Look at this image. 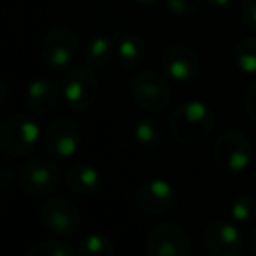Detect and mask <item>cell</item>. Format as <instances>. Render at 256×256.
Returning <instances> with one entry per match:
<instances>
[{
    "label": "cell",
    "instance_id": "cell-8",
    "mask_svg": "<svg viewBox=\"0 0 256 256\" xmlns=\"http://www.w3.org/2000/svg\"><path fill=\"white\" fill-rule=\"evenodd\" d=\"M40 218L48 232L58 237L74 235L81 226V212L78 206L65 196H51L40 207Z\"/></svg>",
    "mask_w": 256,
    "mask_h": 256
},
{
    "label": "cell",
    "instance_id": "cell-24",
    "mask_svg": "<svg viewBox=\"0 0 256 256\" xmlns=\"http://www.w3.org/2000/svg\"><path fill=\"white\" fill-rule=\"evenodd\" d=\"M240 20L246 28L256 32V0H244V2H242Z\"/></svg>",
    "mask_w": 256,
    "mask_h": 256
},
{
    "label": "cell",
    "instance_id": "cell-18",
    "mask_svg": "<svg viewBox=\"0 0 256 256\" xmlns=\"http://www.w3.org/2000/svg\"><path fill=\"white\" fill-rule=\"evenodd\" d=\"M134 139L142 148H156L164 140V126L158 120L146 118L134 126Z\"/></svg>",
    "mask_w": 256,
    "mask_h": 256
},
{
    "label": "cell",
    "instance_id": "cell-17",
    "mask_svg": "<svg viewBox=\"0 0 256 256\" xmlns=\"http://www.w3.org/2000/svg\"><path fill=\"white\" fill-rule=\"evenodd\" d=\"M116 56L123 67H139L144 62V56H146V42L139 34H126L116 46Z\"/></svg>",
    "mask_w": 256,
    "mask_h": 256
},
{
    "label": "cell",
    "instance_id": "cell-12",
    "mask_svg": "<svg viewBox=\"0 0 256 256\" xmlns=\"http://www.w3.org/2000/svg\"><path fill=\"white\" fill-rule=\"evenodd\" d=\"M204 248L214 256H235L244 248V237L235 224L226 221H212L202 235Z\"/></svg>",
    "mask_w": 256,
    "mask_h": 256
},
{
    "label": "cell",
    "instance_id": "cell-28",
    "mask_svg": "<svg viewBox=\"0 0 256 256\" xmlns=\"http://www.w3.org/2000/svg\"><path fill=\"white\" fill-rule=\"evenodd\" d=\"M249 244H251L252 252L256 254V226L252 228V232H251V240H249Z\"/></svg>",
    "mask_w": 256,
    "mask_h": 256
},
{
    "label": "cell",
    "instance_id": "cell-9",
    "mask_svg": "<svg viewBox=\"0 0 256 256\" xmlns=\"http://www.w3.org/2000/svg\"><path fill=\"white\" fill-rule=\"evenodd\" d=\"M192 242L182 226L176 223H160L146 238V252L150 256H186Z\"/></svg>",
    "mask_w": 256,
    "mask_h": 256
},
{
    "label": "cell",
    "instance_id": "cell-29",
    "mask_svg": "<svg viewBox=\"0 0 256 256\" xmlns=\"http://www.w3.org/2000/svg\"><path fill=\"white\" fill-rule=\"evenodd\" d=\"M132 2L140 4V6H153V4H156V2H160V0H132Z\"/></svg>",
    "mask_w": 256,
    "mask_h": 256
},
{
    "label": "cell",
    "instance_id": "cell-21",
    "mask_svg": "<svg viewBox=\"0 0 256 256\" xmlns=\"http://www.w3.org/2000/svg\"><path fill=\"white\" fill-rule=\"evenodd\" d=\"M78 252V249L72 248L68 242L65 240H56V238H51V240L37 242L32 248L26 249V256H74Z\"/></svg>",
    "mask_w": 256,
    "mask_h": 256
},
{
    "label": "cell",
    "instance_id": "cell-23",
    "mask_svg": "<svg viewBox=\"0 0 256 256\" xmlns=\"http://www.w3.org/2000/svg\"><path fill=\"white\" fill-rule=\"evenodd\" d=\"M165 6L174 16H190L202 6V0H165Z\"/></svg>",
    "mask_w": 256,
    "mask_h": 256
},
{
    "label": "cell",
    "instance_id": "cell-5",
    "mask_svg": "<svg viewBox=\"0 0 256 256\" xmlns=\"http://www.w3.org/2000/svg\"><path fill=\"white\" fill-rule=\"evenodd\" d=\"M82 134L78 123L68 118H60L48 124L42 130V146L48 156L54 160H67L79 151Z\"/></svg>",
    "mask_w": 256,
    "mask_h": 256
},
{
    "label": "cell",
    "instance_id": "cell-16",
    "mask_svg": "<svg viewBox=\"0 0 256 256\" xmlns=\"http://www.w3.org/2000/svg\"><path fill=\"white\" fill-rule=\"evenodd\" d=\"M116 54L114 40L106 34H96L88 40L84 48V62L92 68H102L112 62Z\"/></svg>",
    "mask_w": 256,
    "mask_h": 256
},
{
    "label": "cell",
    "instance_id": "cell-7",
    "mask_svg": "<svg viewBox=\"0 0 256 256\" xmlns=\"http://www.w3.org/2000/svg\"><path fill=\"white\" fill-rule=\"evenodd\" d=\"M100 82L92 67H76L67 72L62 84V93L67 106L74 110L88 109L98 96Z\"/></svg>",
    "mask_w": 256,
    "mask_h": 256
},
{
    "label": "cell",
    "instance_id": "cell-26",
    "mask_svg": "<svg viewBox=\"0 0 256 256\" xmlns=\"http://www.w3.org/2000/svg\"><path fill=\"white\" fill-rule=\"evenodd\" d=\"M0 186H2V193H8L14 186V174L11 172V168H4L2 170V174H0Z\"/></svg>",
    "mask_w": 256,
    "mask_h": 256
},
{
    "label": "cell",
    "instance_id": "cell-13",
    "mask_svg": "<svg viewBox=\"0 0 256 256\" xmlns=\"http://www.w3.org/2000/svg\"><path fill=\"white\" fill-rule=\"evenodd\" d=\"M162 67H164L165 74L174 81H192L198 74V56L190 46L174 44L164 51Z\"/></svg>",
    "mask_w": 256,
    "mask_h": 256
},
{
    "label": "cell",
    "instance_id": "cell-1",
    "mask_svg": "<svg viewBox=\"0 0 256 256\" xmlns=\"http://www.w3.org/2000/svg\"><path fill=\"white\" fill-rule=\"evenodd\" d=\"M214 114L200 100H186L168 116V132L179 144H198L210 134Z\"/></svg>",
    "mask_w": 256,
    "mask_h": 256
},
{
    "label": "cell",
    "instance_id": "cell-11",
    "mask_svg": "<svg viewBox=\"0 0 256 256\" xmlns=\"http://www.w3.org/2000/svg\"><path fill=\"white\" fill-rule=\"evenodd\" d=\"M136 206L148 216H162L178 206V192L165 179H151L137 188Z\"/></svg>",
    "mask_w": 256,
    "mask_h": 256
},
{
    "label": "cell",
    "instance_id": "cell-14",
    "mask_svg": "<svg viewBox=\"0 0 256 256\" xmlns=\"http://www.w3.org/2000/svg\"><path fill=\"white\" fill-rule=\"evenodd\" d=\"M58 104V90L48 79H36L26 86L25 92V106L30 112L42 116L56 107Z\"/></svg>",
    "mask_w": 256,
    "mask_h": 256
},
{
    "label": "cell",
    "instance_id": "cell-15",
    "mask_svg": "<svg viewBox=\"0 0 256 256\" xmlns=\"http://www.w3.org/2000/svg\"><path fill=\"white\" fill-rule=\"evenodd\" d=\"M65 182L76 195H92L100 186V174L93 165L78 164L67 170Z\"/></svg>",
    "mask_w": 256,
    "mask_h": 256
},
{
    "label": "cell",
    "instance_id": "cell-2",
    "mask_svg": "<svg viewBox=\"0 0 256 256\" xmlns=\"http://www.w3.org/2000/svg\"><path fill=\"white\" fill-rule=\"evenodd\" d=\"M42 140V130L36 118L28 114H11L0 130V146L9 156L23 158L36 150L37 142Z\"/></svg>",
    "mask_w": 256,
    "mask_h": 256
},
{
    "label": "cell",
    "instance_id": "cell-3",
    "mask_svg": "<svg viewBox=\"0 0 256 256\" xmlns=\"http://www.w3.org/2000/svg\"><path fill=\"white\" fill-rule=\"evenodd\" d=\"M251 140L238 130L221 134L214 142V162L221 170L228 174H240L251 165Z\"/></svg>",
    "mask_w": 256,
    "mask_h": 256
},
{
    "label": "cell",
    "instance_id": "cell-22",
    "mask_svg": "<svg viewBox=\"0 0 256 256\" xmlns=\"http://www.w3.org/2000/svg\"><path fill=\"white\" fill-rule=\"evenodd\" d=\"M230 216L235 223H252L256 220V198L251 195H238L230 207Z\"/></svg>",
    "mask_w": 256,
    "mask_h": 256
},
{
    "label": "cell",
    "instance_id": "cell-10",
    "mask_svg": "<svg viewBox=\"0 0 256 256\" xmlns=\"http://www.w3.org/2000/svg\"><path fill=\"white\" fill-rule=\"evenodd\" d=\"M78 39L67 26H54L48 30L40 42V60L50 68H65L76 56Z\"/></svg>",
    "mask_w": 256,
    "mask_h": 256
},
{
    "label": "cell",
    "instance_id": "cell-25",
    "mask_svg": "<svg viewBox=\"0 0 256 256\" xmlns=\"http://www.w3.org/2000/svg\"><path fill=\"white\" fill-rule=\"evenodd\" d=\"M244 109H246V114L249 116V120H251L252 123H256V82H252L248 88V92H246Z\"/></svg>",
    "mask_w": 256,
    "mask_h": 256
},
{
    "label": "cell",
    "instance_id": "cell-6",
    "mask_svg": "<svg viewBox=\"0 0 256 256\" xmlns=\"http://www.w3.org/2000/svg\"><path fill=\"white\" fill-rule=\"evenodd\" d=\"M60 168L50 158H30L20 170V186L30 196H44L60 186Z\"/></svg>",
    "mask_w": 256,
    "mask_h": 256
},
{
    "label": "cell",
    "instance_id": "cell-4",
    "mask_svg": "<svg viewBox=\"0 0 256 256\" xmlns=\"http://www.w3.org/2000/svg\"><path fill=\"white\" fill-rule=\"evenodd\" d=\"M130 92L137 106L150 112H160L172 100L168 81L154 70H140L139 74L134 76Z\"/></svg>",
    "mask_w": 256,
    "mask_h": 256
},
{
    "label": "cell",
    "instance_id": "cell-19",
    "mask_svg": "<svg viewBox=\"0 0 256 256\" xmlns=\"http://www.w3.org/2000/svg\"><path fill=\"white\" fill-rule=\"evenodd\" d=\"M234 60L242 74L256 78V37L238 40L234 50Z\"/></svg>",
    "mask_w": 256,
    "mask_h": 256
},
{
    "label": "cell",
    "instance_id": "cell-20",
    "mask_svg": "<svg viewBox=\"0 0 256 256\" xmlns=\"http://www.w3.org/2000/svg\"><path fill=\"white\" fill-rule=\"evenodd\" d=\"M79 256H112L116 254V246L109 237L102 234H88L78 244Z\"/></svg>",
    "mask_w": 256,
    "mask_h": 256
},
{
    "label": "cell",
    "instance_id": "cell-27",
    "mask_svg": "<svg viewBox=\"0 0 256 256\" xmlns=\"http://www.w3.org/2000/svg\"><path fill=\"white\" fill-rule=\"evenodd\" d=\"M206 4L212 9H224L232 4V0H206Z\"/></svg>",
    "mask_w": 256,
    "mask_h": 256
}]
</instances>
